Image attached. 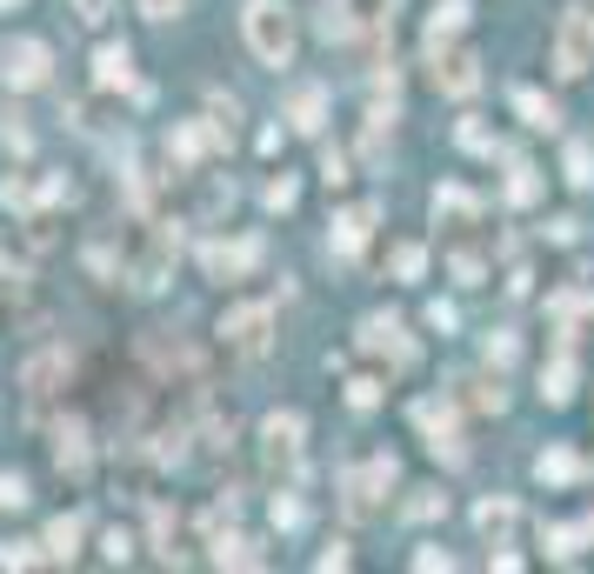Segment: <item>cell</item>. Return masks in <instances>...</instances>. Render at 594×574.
Returning <instances> with one entry per match:
<instances>
[{
    "mask_svg": "<svg viewBox=\"0 0 594 574\" xmlns=\"http://www.w3.org/2000/svg\"><path fill=\"white\" fill-rule=\"evenodd\" d=\"M240 34H247V47H254V60L261 67H288L294 60V14L281 8V0H254V8L240 14Z\"/></svg>",
    "mask_w": 594,
    "mask_h": 574,
    "instance_id": "6da1fadb",
    "label": "cell"
},
{
    "mask_svg": "<svg viewBox=\"0 0 594 574\" xmlns=\"http://www.w3.org/2000/svg\"><path fill=\"white\" fill-rule=\"evenodd\" d=\"M594 67V14L587 8H568L561 27H554V74L561 80H581Z\"/></svg>",
    "mask_w": 594,
    "mask_h": 574,
    "instance_id": "7a4b0ae2",
    "label": "cell"
},
{
    "mask_svg": "<svg viewBox=\"0 0 594 574\" xmlns=\"http://www.w3.org/2000/svg\"><path fill=\"white\" fill-rule=\"evenodd\" d=\"M221 335H227V348H234V354L261 361V354H268V341H274V307H268V301H247V307H227Z\"/></svg>",
    "mask_w": 594,
    "mask_h": 574,
    "instance_id": "3957f363",
    "label": "cell"
},
{
    "mask_svg": "<svg viewBox=\"0 0 594 574\" xmlns=\"http://www.w3.org/2000/svg\"><path fill=\"white\" fill-rule=\"evenodd\" d=\"M394 474H401L394 454H381V461H368V468L348 474V515H355V521H374V515H381V495L394 487Z\"/></svg>",
    "mask_w": 594,
    "mask_h": 574,
    "instance_id": "277c9868",
    "label": "cell"
},
{
    "mask_svg": "<svg viewBox=\"0 0 594 574\" xmlns=\"http://www.w3.org/2000/svg\"><path fill=\"white\" fill-rule=\"evenodd\" d=\"M301 448H307V421H301V415H268V421H261V454H268V474L301 468Z\"/></svg>",
    "mask_w": 594,
    "mask_h": 574,
    "instance_id": "5b68a950",
    "label": "cell"
},
{
    "mask_svg": "<svg viewBox=\"0 0 594 574\" xmlns=\"http://www.w3.org/2000/svg\"><path fill=\"white\" fill-rule=\"evenodd\" d=\"M414 428L428 435L435 454L461 461V428H455V407H448V401H414Z\"/></svg>",
    "mask_w": 594,
    "mask_h": 574,
    "instance_id": "8992f818",
    "label": "cell"
},
{
    "mask_svg": "<svg viewBox=\"0 0 594 574\" xmlns=\"http://www.w3.org/2000/svg\"><path fill=\"white\" fill-rule=\"evenodd\" d=\"M60 381H67V354L60 348H41L34 361H27V374H21V387H27V407L41 415V407L60 394Z\"/></svg>",
    "mask_w": 594,
    "mask_h": 574,
    "instance_id": "52a82bcc",
    "label": "cell"
},
{
    "mask_svg": "<svg viewBox=\"0 0 594 574\" xmlns=\"http://www.w3.org/2000/svg\"><path fill=\"white\" fill-rule=\"evenodd\" d=\"M361 348H368V354H388L394 368H414V341L401 335L394 314H368V320H361Z\"/></svg>",
    "mask_w": 594,
    "mask_h": 574,
    "instance_id": "ba28073f",
    "label": "cell"
},
{
    "mask_svg": "<svg viewBox=\"0 0 594 574\" xmlns=\"http://www.w3.org/2000/svg\"><path fill=\"white\" fill-rule=\"evenodd\" d=\"M47 74H54V47L47 41H14L8 47V80L27 94V88H47Z\"/></svg>",
    "mask_w": 594,
    "mask_h": 574,
    "instance_id": "9c48e42d",
    "label": "cell"
},
{
    "mask_svg": "<svg viewBox=\"0 0 594 574\" xmlns=\"http://www.w3.org/2000/svg\"><path fill=\"white\" fill-rule=\"evenodd\" d=\"M435 80H441V94L468 101V94L481 88V60H474V54H455V47H441V54H435Z\"/></svg>",
    "mask_w": 594,
    "mask_h": 574,
    "instance_id": "30bf717a",
    "label": "cell"
},
{
    "mask_svg": "<svg viewBox=\"0 0 594 574\" xmlns=\"http://www.w3.org/2000/svg\"><path fill=\"white\" fill-rule=\"evenodd\" d=\"M201 261H208V274H214V281H240L254 261H261V240H234V248H221V240H214V248H208Z\"/></svg>",
    "mask_w": 594,
    "mask_h": 574,
    "instance_id": "8fae6325",
    "label": "cell"
},
{
    "mask_svg": "<svg viewBox=\"0 0 594 574\" xmlns=\"http://www.w3.org/2000/svg\"><path fill=\"white\" fill-rule=\"evenodd\" d=\"M368 227H374V207H348V214H334V234H327V248L334 255H361V240H368Z\"/></svg>",
    "mask_w": 594,
    "mask_h": 574,
    "instance_id": "7c38bea8",
    "label": "cell"
},
{
    "mask_svg": "<svg viewBox=\"0 0 594 574\" xmlns=\"http://www.w3.org/2000/svg\"><path fill=\"white\" fill-rule=\"evenodd\" d=\"M574 381H581V368H574V354L561 348V354L541 368V401H548V407H568V401H574Z\"/></svg>",
    "mask_w": 594,
    "mask_h": 574,
    "instance_id": "4fadbf2b",
    "label": "cell"
},
{
    "mask_svg": "<svg viewBox=\"0 0 594 574\" xmlns=\"http://www.w3.org/2000/svg\"><path fill=\"white\" fill-rule=\"evenodd\" d=\"M515 114H522V127H535V134H554V127H561V108H554L541 88H515Z\"/></svg>",
    "mask_w": 594,
    "mask_h": 574,
    "instance_id": "5bb4252c",
    "label": "cell"
},
{
    "mask_svg": "<svg viewBox=\"0 0 594 574\" xmlns=\"http://www.w3.org/2000/svg\"><path fill=\"white\" fill-rule=\"evenodd\" d=\"M587 468H581V454L574 448H548V454H535V481L541 487H568V481H581Z\"/></svg>",
    "mask_w": 594,
    "mask_h": 574,
    "instance_id": "9a60e30c",
    "label": "cell"
},
{
    "mask_svg": "<svg viewBox=\"0 0 594 574\" xmlns=\"http://www.w3.org/2000/svg\"><path fill=\"white\" fill-rule=\"evenodd\" d=\"M461 27H468V0H441V8L428 14V54H441Z\"/></svg>",
    "mask_w": 594,
    "mask_h": 574,
    "instance_id": "2e32d148",
    "label": "cell"
},
{
    "mask_svg": "<svg viewBox=\"0 0 594 574\" xmlns=\"http://www.w3.org/2000/svg\"><path fill=\"white\" fill-rule=\"evenodd\" d=\"M221 140V127H208V121H188V127H175V140H167V154L175 160H201L208 147Z\"/></svg>",
    "mask_w": 594,
    "mask_h": 574,
    "instance_id": "e0dca14e",
    "label": "cell"
},
{
    "mask_svg": "<svg viewBox=\"0 0 594 574\" xmlns=\"http://www.w3.org/2000/svg\"><path fill=\"white\" fill-rule=\"evenodd\" d=\"M474 528H481V534H487V541L501 548V541H507V528H515V502H507V495L481 502V508H474Z\"/></svg>",
    "mask_w": 594,
    "mask_h": 574,
    "instance_id": "ac0fdd59",
    "label": "cell"
},
{
    "mask_svg": "<svg viewBox=\"0 0 594 574\" xmlns=\"http://www.w3.org/2000/svg\"><path fill=\"white\" fill-rule=\"evenodd\" d=\"M54 461H60V474H88V428H80V421H67V428H60Z\"/></svg>",
    "mask_w": 594,
    "mask_h": 574,
    "instance_id": "d6986e66",
    "label": "cell"
},
{
    "mask_svg": "<svg viewBox=\"0 0 594 574\" xmlns=\"http://www.w3.org/2000/svg\"><path fill=\"white\" fill-rule=\"evenodd\" d=\"M94 80H101V88H134V60H127V47H101V54H94Z\"/></svg>",
    "mask_w": 594,
    "mask_h": 574,
    "instance_id": "ffe728a7",
    "label": "cell"
},
{
    "mask_svg": "<svg viewBox=\"0 0 594 574\" xmlns=\"http://www.w3.org/2000/svg\"><path fill=\"white\" fill-rule=\"evenodd\" d=\"M355 34H361L355 8H348V0H327V8H321V41H355Z\"/></svg>",
    "mask_w": 594,
    "mask_h": 574,
    "instance_id": "44dd1931",
    "label": "cell"
},
{
    "mask_svg": "<svg viewBox=\"0 0 594 574\" xmlns=\"http://www.w3.org/2000/svg\"><path fill=\"white\" fill-rule=\"evenodd\" d=\"M321 114H327V94H321V88H301V94H294V108H288V121H294L301 134H314V127H321Z\"/></svg>",
    "mask_w": 594,
    "mask_h": 574,
    "instance_id": "7402d4cb",
    "label": "cell"
},
{
    "mask_svg": "<svg viewBox=\"0 0 594 574\" xmlns=\"http://www.w3.org/2000/svg\"><path fill=\"white\" fill-rule=\"evenodd\" d=\"M47 554H54V561H74V554H80V521H74V515H60V521L47 528Z\"/></svg>",
    "mask_w": 594,
    "mask_h": 574,
    "instance_id": "603a6c76",
    "label": "cell"
},
{
    "mask_svg": "<svg viewBox=\"0 0 594 574\" xmlns=\"http://www.w3.org/2000/svg\"><path fill=\"white\" fill-rule=\"evenodd\" d=\"M428 274V248H421V240H401L394 248V281H421Z\"/></svg>",
    "mask_w": 594,
    "mask_h": 574,
    "instance_id": "cb8c5ba5",
    "label": "cell"
},
{
    "mask_svg": "<svg viewBox=\"0 0 594 574\" xmlns=\"http://www.w3.org/2000/svg\"><path fill=\"white\" fill-rule=\"evenodd\" d=\"M214 561H221V567H254L261 554H254V541H240V534H221V541H214Z\"/></svg>",
    "mask_w": 594,
    "mask_h": 574,
    "instance_id": "d4e9b609",
    "label": "cell"
},
{
    "mask_svg": "<svg viewBox=\"0 0 594 574\" xmlns=\"http://www.w3.org/2000/svg\"><path fill=\"white\" fill-rule=\"evenodd\" d=\"M441 214H448V221H468V214H474V194H468V188H435V221H441Z\"/></svg>",
    "mask_w": 594,
    "mask_h": 574,
    "instance_id": "484cf974",
    "label": "cell"
},
{
    "mask_svg": "<svg viewBox=\"0 0 594 574\" xmlns=\"http://www.w3.org/2000/svg\"><path fill=\"white\" fill-rule=\"evenodd\" d=\"M507 201H515V207H528V201H541V175L528 168V160H515V181H507Z\"/></svg>",
    "mask_w": 594,
    "mask_h": 574,
    "instance_id": "4316f807",
    "label": "cell"
},
{
    "mask_svg": "<svg viewBox=\"0 0 594 574\" xmlns=\"http://www.w3.org/2000/svg\"><path fill=\"white\" fill-rule=\"evenodd\" d=\"M587 181H594V147L574 140V147H568V188H587Z\"/></svg>",
    "mask_w": 594,
    "mask_h": 574,
    "instance_id": "83f0119b",
    "label": "cell"
},
{
    "mask_svg": "<svg viewBox=\"0 0 594 574\" xmlns=\"http://www.w3.org/2000/svg\"><path fill=\"white\" fill-rule=\"evenodd\" d=\"M541 548H548L554 561H574V548H581V528H541Z\"/></svg>",
    "mask_w": 594,
    "mask_h": 574,
    "instance_id": "f1b7e54d",
    "label": "cell"
},
{
    "mask_svg": "<svg viewBox=\"0 0 594 574\" xmlns=\"http://www.w3.org/2000/svg\"><path fill=\"white\" fill-rule=\"evenodd\" d=\"M441 508H448V495H441V487H421V495L407 502V515H414V521H435Z\"/></svg>",
    "mask_w": 594,
    "mask_h": 574,
    "instance_id": "f546056e",
    "label": "cell"
},
{
    "mask_svg": "<svg viewBox=\"0 0 594 574\" xmlns=\"http://www.w3.org/2000/svg\"><path fill=\"white\" fill-rule=\"evenodd\" d=\"M468 387H474L468 401H474V407H487V415H501V407H507V394H501V381H468Z\"/></svg>",
    "mask_w": 594,
    "mask_h": 574,
    "instance_id": "4dcf8cb0",
    "label": "cell"
},
{
    "mask_svg": "<svg viewBox=\"0 0 594 574\" xmlns=\"http://www.w3.org/2000/svg\"><path fill=\"white\" fill-rule=\"evenodd\" d=\"M294 201H301V188H294L288 175H281V181H268V207H274V214H288Z\"/></svg>",
    "mask_w": 594,
    "mask_h": 574,
    "instance_id": "1f68e13d",
    "label": "cell"
},
{
    "mask_svg": "<svg viewBox=\"0 0 594 574\" xmlns=\"http://www.w3.org/2000/svg\"><path fill=\"white\" fill-rule=\"evenodd\" d=\"M0 508H27V481L21 474H0Z\"/></svg>",
    "mask_w": 594,
    "mask_h": 574,
    "instance_id": "d6a6232c",
    "label": "cell"
},
{
    "mask_svg": "<svg viewBox=\"0 0 594 574\" xmlns=\"http://www.w3.org/2000/svg\"><path fill=\"white\" fill-rule=\"evenodd\" d=\"M348 401H355V407H361V415H368V407L381 401V381H368V374H361V381H348Z\"/></svg>",
    "mask_w": 594,
    "mask_h": 574,
    "instance_id": "836d02e7",
    "label": "cell"
},
{
    "mask_svg": "<svg viewBox=\"0 0 594 574\" xmlns=\"http://www.w3.org/2000/svg\"><path fill=\"white\" fill-rule=\"evenodd\" d=\"M134 8H141L147 21H175V14L188 8V0H134Z\"/></svg>",
    "mask_w": 594,
    "mask_h": 574,
    "instance_id": "e575fe53",
    "label": "cell"
},
{
    "mask_svg": "<svg viewBox=\"0 0 594 574\" xmlns=\"http://www.w3.org/2000/svg\"><path fill=\"white\" fill-rule=\"evenodd\" d=\"M0 207H34V188L27 181H0Z\"/></svg>",
    "mask_w": 594,
    "mask_h": 574,
    "instance_id": "d590c367",
    "label": "cell"
},
{
    "mask_svg": "<svg viewBox=\"0 0 594 574\" xmlns=\"http://www.w3.org/2000/svg\"><path fill=\"white\" fill-rule=\"evenodd\" d=\"M74 14H80V21H88V27H101V21L114 14V0H74Z\"/></svg>",
    "mask_w": 594,
    "mask_h": 574,
    "instance_id": "8d00e7d4",
    "label": "cell"
},
{
    "mask_svg": "<svg viewBox=\"0 0 594 574\" xmlns=\"http://www.w3.org/2000/svg\"><path fill=\"white\" fill-rule=\"evenodd\" d=\"M455 274H461V288H481L487 268H481V255H455Z\"/></svg>",
    "mask_w": 594,
    "mask_h": 574,
    "instance_id": "74e56055",
    "label": "cell"
},
{
    "mask_svg": "<svg viewBox=\"0 0 594 574\" xmlns=\"http://www.w3.org/2000/svg\"><path fill=\"white\" fill-rule=\"evenodd\" d=\"M101 548H108V561H127V554H134V534H127V528H108Z\"/></svg>",
    "mask_w": 594,
    "mask_h": 574,
    "instance_id": "f35d334b",
    "label": "cell"
},
{
    "mask_svg": "<svg viewBox=\"0 0 594 574\" xmlns=\"http://www.w3.org/2000/svg\"><path fill=\"white\" fill-rule=\"evenodd\" d=\"M487 361H494V368L515 361V335H487Z\"/></svg>",
    "mask_w": 594,
    "mask_h": 574,
    "instance_id": "ab89813d",
    "label": "cell"
},
{
    "mask_svg": "<svg viewBox=\"0 0 594 574\" xmlns=\"http://www.w3.org/2000/svg\"><path fill=\"white\" fill-rule=\"evenodd\" d=\"M321 175H327V188H348V154H327Z\"/></svg>",
    "mask_w": 594,
    "mask_h": 574,
    "instance_id": "60d3db41",
    "label": "cell"
},
{
    "mask_svg": "<svg viewBox=\"0 0 594 574\" xmlns=\"http://www.w3.org/2000/svg\"><path fill=\"white\" fill-rule=\"evenodd\" d=\"M301 521V502L294 495H274V528H294Z\"/></svg>",
    "mask_w": 594,
    "mask_h": 574,
    "instance_id": "b9f144b4",
    "label": "cell"
},
{
    "mask_svg": "<svg viewBox=\"0 0 594 574\" xmlns=\"http://www.w3.org/2000/svg\"><path fill=\"white\" fill-rule=\"evenodd\" d=\"M414 567H455V561H448V548H421V554H414Z\"/></svg>",
    "mask_w": 594,
    "mask_h": 574,
    "instance_id": "7bdbcfd3",
    "label": "cell"
},
{
    "mask_svg": "<svg viewBox=\"0 0 594 574\" xmlns=\"http://www.w3.org/2000/svg\"><path fill=\"white\" fill-rule=\"evenodd\" d=\"M428 327H441V335H448V327H455V307H448V301H435V307H428Z\"/></svg>",
    "mask_w": 594,
    "mask_h": 574,
    "instance_id": "ee69618b",
    "label": "cell"
},
{
    "mask_svg": "<svg viewBox=\"0 0 594 574\" xmlns=\"http://www.w3.org/2000/svg\"><path fill=\"white\" fill-rule=\"evenodd\" d=\"M581 541H594V521H581Z\"/></svg>",
    "mask_w": 594,
    "mask_h": 574,
    "instance_id": "f6af8a7d",
    "label": "cell"
},
{
    "mask_svg": "<svg viewBox=\"0 0 594 574\" xmlns=\"http://www.w3.org/2000/svg\"><path fill=\"white\" fill-rule=\"evenodd\" d=\"M14 8H21V0H0V14H14Z\"/></svg>",
    "mask_w": 594,
    "mask_h": 574,
    "instance_id": "bcb514c9",
    "label": "cell"
}]
</instances>
